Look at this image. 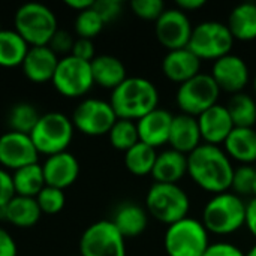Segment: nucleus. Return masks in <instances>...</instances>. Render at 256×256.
<instances>
[{
  "mask_svg": "<svg viewBox=\"0 0 256 256\" xmlns=\"http://www.w3.org/2000/svg\"><path fill=\"white\" fill-rule=\"evenodd\" d=\"M188 174L202 190L218 195L231 189L234 168L225 150L218 146L201 144L188 154Z\"/></svg>",
  "mask_w": 256,
  "mask_h": 256,
  "instance_id": "1",
  "label": "nucleus"
},
{
  "mask_svg": "<svg viewBox=\"0 0 256 256\" xmlns=\"http://www.w3.org/2000/svg\"><path fill=\"white\" fill-rule=\"evenodd\" d=\"M110 104L117 118L138 122L159 108V92L150 80L142 76H128L112 90Z\"/></svg>",
  "mask_w": 256,
  "mask_h": 256,
  "instance_id": "2",
  "label": "nucleus"
},
{
  "mask_svg": "<svg viewBox=\"0 0 256 256\" xmlns=\"http://www.w3.org/2000/svg\"><path fill=\"white\" fill-rule=\"evenodd\" d=\"M202 225L208 234L230 236L244 226L246 204L234 192L213 195L202 210Z\"/></svg>",
  "mask_w": 256,
  "mask_h": 256,
  "instance_id": "3",
  "label": "nucleus"
},
{
  "mask_svg": "<svg viewBox=\"0 0 256 256\" xmlns=\"http://www.w3.org/2000/svg\"><path fill=\"white\" fill-rule=\"evenodd\" d=\"M15 30L30 46H45L58 30L56 14L42 3H24L15 12Z\"/></svg>",
  "mask_w": 256,
  "mask_h": 256,
  "instance_id": "4",
  "label": "nucleus"
},
{
  "mask_svg": "<svg viewBox=\"0 0 256 256\" xmlns=\"http://www.w3.org/2000/svg\"><path fill=\"white\" fill-rule=\"evenodd\" d=\"M146 207L150 216L170 226L188 218L190 201L178 184L154 183L147 192Z\"/></svg>",
  "mask_w": 256,
  "mask_h": 256,
  "instance_id": "5",
  "label": "nucleus"
},
{
  "mask_svg": "<svg viewBox=\"0 0 256 256\" xmlns=\"http://www.w3.org/2000/svg\"><path fill=\"white\" fill-rule=\"evenodd\" d=\"M74 130V123L68 116L52 111L40 116L30 138L39 154L52 156L66 152L72 142Z\"/></svg>",
  "mask_w": 256,
  "mask_h": 256,
  "instance_id": "6",
  "label": "nucleus"
},
{
  "mask_svg": "<svg viewBox=\"0 0 256 256\" xmlns=\"http://www.w3.org/2000/svg\"><path fill=\"white\" fill-rule=\"evenodd\" d=\"M208 246V231L202 222L192 218L170 225L164 237V248L168 256H202Z\"/></svg>",
  "mask_w": 256,
  "mask_h": 256,
  "instance_id": "7",
  "label": "nucleus"
},
{
  "mask_svg": "<svg viewBox=\"0 0 256 256\" xmlns=\"http://www.w3.org/2000/svg\"><path fill=\"white\" fill-rule=\"evenodd\" d=\"M234 38L226 24L219 21H204L194 27L188 48L202 60H219L231 54Z\"/></svg>",
  "mask_w": 256,
  "mask_h": 256,
  "instance_id": "8",
  "label": "nucleus"
},
{
  "mask_svg": "<svg viewBox=\"0 0 256 256\" xmlns=\"http://www.w3.org/2000/svg\"><path fill=\"white\" fill-rule=\"evenodd\" d=\"M220 88L210 74L200 72L196 76L178 86L176 102L182 114L192 117L201 116L204 111L218 105Z\"/></svg>",
  "mask_w": 256,
  "mask_h": 256,
  "instance_id": "9",
  "label": "nucleus"
},
{
  "mask_svg": "<svg viewBox=\"0 0 256 256\" xmlns=\"http://www.w3.org/2000/svg\"><path fill=\"white\" fill-rule=\"evenodd\" d=\"M51 82L64 98L84 96L94 86L90 62L80 60L74 56L60 58Z\"/></svg>",
  "mask_w": 256,
  "mask_h": 256,
  "instance_id": "10",
  "label": "nucleus"
},
{
  "mask_svg": "<svg viewBox=\"0 0 256 256\" xmlns=\"http://www.w3.org/2000/svg\"><path fill=\"white\" fill-rule=\"evenodd\" d=\"M81 256H126L124 237L111 220L90 225L80 238Z\"/></svg>",
  "mask_w": 256,
  "mask_h": 256,
  "instance_id": "11",
  "label": "nucleus"
},
{
  "mask_svg": "<svg viewBox=\"0 0 256 256\" xmlns=\"http://www.w3.org/2000/svg\"><path fill=\"white\" fill-rule=\"evenodd\" d=\"M70 120L74 128L81 134L88 136H100L108 135L118 118L110 102L88 98L78 104Z\"/></svg>",
  "mask_w": 256,
  "mask_h": 256,
  "instance_id": "12",
  "label": "nucleus"
},
{
  "mask_svg": "<svg viewBox=\"0 0 256 256\" xmlns=\"http://www.w3.org/2000/svg\"><path fill=\"white\" fill-rule=\"evenodd\" d=\"M194 27L188 14L178 8H168L154 22V34L168 51L188 48Z\"/></svg>",
  "mask_w": 256,
  "mask_h": 256,
  "instance_id": "13",
  "label": "nucleus"
},
{
  "mask_svg": "<svg viewBox=\"0 0 256 256\" xmlns=\"http://www.w3.org/2000/svg\"><path fill=\"white\" fill-rule=\"evenodd\" d=\"M39 153L30 135L6 132L0 136V165L16 171L22 166L36 164Z\"/></svg>",
  "mask_w": 256,
  "mask_h": 256,
  "instance_id": "14",
  "label": "nucleus"
},
{
  "mask_svg": "<svg viewBox=\"0 0 256 256\" xmlns=\"http://www.w3.org/2000/svg\"><path fill=\"white\" fill-rule=\"evenodd\" d=\"M212 78L220 88L226 93H243L244 87L249 84L250 72L248 63L236 54H228L220 57L213 63Z\"/></svg>",
  "mask_w": 256,
  "mask_h": 256,
  "instance_id": "15",
  "label": "nucleus"
},
{
  "mask_svg": "<svg viewBox=\"0 0 256 256\" xmlns=\"http://www.w3.org/2000/svg\"><path fill=\"white\" fill-rule=\"evenodd\" d=\"M196 120H198L202 141L206 144L218 146V147L226 141V138L236 128L226 110V105H220V104L204 111L201 116L196 117Z\"/></svg>",
  "mask_w": 256,
  "mask_h": 256,
  "instance_id": "16",
  "label": "nucleus"
},
{
  "mask_svg": "<svg viewBox=\"0 0 256 256\" xmlns=\"http://www.w3.org/2000/svg\"><path fill=\"white\" fill-rule=\"evenodd\" d=\"M42 170H44L45 184L63 190L70 184H74L75 180L78 178L80 162L72 153L63 152L48 156L42 165Z\"/></svg>",
  "mask_w": 256,
  "mask_h": 256,
  "instance_id": "17",
  "label": "nucleus"
},
{
  "mask_svg": "<svg viewBox=\"0 0 256 256\" xmlns=\"http://www.w3.org/2000/svg\"><path fill=\"white\" fill-rule=\"evenodd\" d=\"M172 118L174 116L164 108H156L154 111L140 118L136 122L140 141L153 148L168 144Z\"/></svg>",
  "mask_w": 256,
  "mask_h": 256,
  "instance_id": "18",
  "label": "nucleus"
},
{
  "mask_svg": "<svg viewBox=\"0 0 256 256\" xmlns=\"http://www.w3.org/2000/svg\"><path fill=\"white\" fill-rule=\"evenodd\" d=\"M58 62V56L48 45L30 46L21 68L32 82H46L52 80Z\"/></svg>",
  "mask_w": 256,
  "mask_h": 256,
  "instance_id": "19",
  "label": "nucleus"
},
{
  "mask_svg": "<svg viewBox=\"0 0 256 256\" xmlns=\"http://www.w3.org/2000/svg\"><path fill=\"white\" fill-rule=\"evenodd\" d=\"M201 69V60L189 50H174L168 51L162 60V72L164 75L176 84H183L190 78L196 76Z\"/></svg>",
  "mask_w": 256,
  "mask_h": 256,
  "instance_id": "20",
  "label": "nucleus"
},
{
  "mask_svg": "<svg viewBox=\"0 0 256 256\" xmlns=\"http://www.w3.org/2000/svg\"><path fill=\"white\" fill-rule=\"evenodd\" d=\"M201 141L202 138H201L196 117L188 114L174 116L171 132H170V141H168L172 150L188 156L201 146Z\"/></svg>",
  "mask_w": 256,
  "mask_h": 256,
  "instance_id": "21",
  "label": "nucleus"
},
{
  "mask_svg": "<svg viewBox=\"0 0 256 256\" xmlns=\"http://www.w3.org/2000/svg\"><path fill=\"white\" fill-rule=\"evenodd\" d=\"M90 66L94 84L104 88L114 90L128 78L126 66L123 62L110 54L96 56L90 62Z\"/></svg>",
  "mask_w": 256,
  "mask_h": 256,
  "instance_id": "22",
  "label": "nucleus"
},
{
  "mask_svg": "<svg viewBox=\"0 0 256 256\" xmlns=\"http://www.w3.org/2000/svg\"><path fill=\"white\" fill-rule=\"evenodd\" d=\"M188 174V156L172 148L158 154L152 177L154 183L177 184Z\"/></svg>",
  "mask_w": 256,
  "mask_h": 256,
  "instance_id": "23",
  "label": "nucleus"
},
{
  "mask_svg": "<svg viewBox=\"0 0 256 256\" xmlns=\"http://www.w3.org/2000/svg\"><path fill=\"white\" fill-rule=\"evenodd\" d=\"M224 147L230 159L243 165L256 164V130L254 128H234Z\"/></svg>",
  "mask_w": 256,
  "mask_h": 256,
  "instance_id": "24",
  "label": "nucleus"
},
{
  "mask_svg": "<svg viewBox=\"0 0 256 256\" xmlns=\"http://www.w3.org/2000/svg\"><path fill=\"white\" fill-rule=\"evenodd\" d=\"M111 222L124 238H132L141 236L146 231L148 224V213L141 206L124 202L116 210Z\"/></svg>",
  "mask_w": 256,
  "mask_h": 256,
  "instance_id": "25",
  "label": "nucleus"
},
{
  "mask_svg": "<svg viewBox=\"0 0 256 256\" xmlns=\"http://www.w3.org/2000/svg\"><path fill=\"white\" fill-rule=\"evenodd\" d=\"M42 216L36 198L15 195L4 206V220L18 228L34 226Z\"/></svg>",
  "mask_w": 256,
  "mask_h": 256,
  "instance_id": "26",
  "label": "nucleus"
},
{
  "mask_svg": "<svg viewBox=\"0 0 256 256\" xmlns=\"http://www.w3.org/2000/svg\"><path fill=\"white\" fill-rule=\"evenodd\" d=\"M228 28L234 39L250 42L256 39V3L237 4L228 16Z\"/></svg>",
  "mask_w": 256,
  "mask_h": 256,
  "instance_id": "27",
  "label": "nucleus"
},
{
  "mask_svg": "<svg viewBox=\"0 0 256 256\" xmlns=\"http://www.w3.org/2000/svg\"><path fill=\"white\" fill-rule=\"evenodd\" d=\"M30 45L22 39L16 30H0V66L15 68L21 66Z\"/></svg>",
  "mask_w": 256,
  "mask_h": 256,
  "instance_id": "28",
  "label": "nucleus"
},
{
  "mask_svg": "<svg viewBox=\"0 0 256 256\" xmlns=\"http://www.w3.org/2000/svg\"><path fill=\"white\" fill-rule=\"evenodd\" d=\"M12 182H14L15 195L28 196V198H36L38 194L46 186L42 165H39L38 162L14 171Z\"/></svg>",
  "mask_w": 256,
  "mask_h": 256,
  "instance_id": "29",
  "label": "nucleus"
},
{
  "mask_svg": "<svg viewBox=\"0 0 256 256\" xmlns=\"http://www.w3.org/2000/svg\"><path fill=\"white\" fill-rule=\"evenodd\" d=\"M156 158H158L156 148L140 141L132 148L124 152V165L129 172L142 177L152 174Z\"/></svg>",
  "mask_w": 256,
  "mask_h": 256,
  "instance_id": "30",
  "label": "nucleus"
},
{
  "mask_svg": "<svg viewBox=\"0 0 256 256\" xmlns=\"http://www.w3.org/2000/svg\"><path fill=\"white\" fill-rule=\"evenodd\" d=\"M226 110L236 128H254L256 123V100L250 94H232Z\"/></svg>",
  "mask_w": 256,
  "mask_h": 256,
  "instance_id": "31",
  "label": "nucleus"
},
{
  "mask_svg": "<svg viewBox=\"0 0 256 256\" xmlns=\"http://www.w3.org/2000/svg\"><path fill=\"white\" fill-rule=\"evenodd\" d=\"M39 118L40 114L36 110V106H33L28 102H20L10 108L8 114V126L10 128L12 132L30 135Z\"/></svg>",
  "mask_w": 256,
  "mask_h": 256,
  "instance_id": "32",
  "label": "nucleus"
},
{
  "mask_svg": "<svg viewBox=\"0 0 256 256\" xmlns=\"http://www.w3.org/2000/svg\"><path fill=\"white\" fill-rule=\"evenodd\" d=\"M108 138H110V142L114 148H117L120 152H128L136 142H140L136 123L130 122V120L118 118L114 123V126L111 128Z\"/></svg>",
  "mask_w": 256,
  "mask_h": 256,
  "instance_id": "33",
  "label": "nucleus"
},
{
  "mask_svg": "<svg viewBox=\"0 0 256 256\" xmlns=\"http://www.w3.org/2000/svg\"><path fill=\"white\" fill-rule=\"evenodd\" d=\"M104 27L105 22L93 6L80 12L75 18V33L78 34V38L93 39L104 30Z\"/></svg>",
  "mask_w": 256,
  "mask_h": 256,
  "instance_id": "34",
  "label": "nucleus"
},
{
  "mask_svg": "<svg viewBox=\"0 0 256 256\" xmlns=\"http://www.w3.org/2000/svg\"><path fill=\"white\" fill-rule=\"evenodd\" d=\"M255 177L256 168L254 165H240L238 168H234L231 189L240 198L248 196V195H254Z\"/></svg>",
  "mask_w": 256,
  "mask_h": 256,
  "instance_id": "35",
  "label": "nucleus"
},
{
  "mask_svg": "<svg viewBox=\"0 0 256 256\" xmlns=\"http://www.w3.org/2000/svg\"><path fill=\"white\" fill-rule=\"evenodd\" d=\"M36 201H38V206H39L42 213H45V214H56V213L63 210L66 198H64V194H63L62 189L45 186L38 194Z\"/></svg>",
  "mask_w": 256,
  "mask_h": 256,
  "instance_id": "36",
  "label": "nucleus"
},
{
  "mask_svg": "<svg viewBox=\"0 0 256 256\" xmlns=\"http://www.w3.org/2000/svg\"><path fill=\"white\" fill-rule=\"evenodd\" d=\"M130 9L141 20L156 22L166 8L162 0H134L130 2Z\"/></svg>",
  "mask_w": 256,
  "mask_h": 256,
  "instance_id": "37",
  "label": "nucleus"
},
{
  "mask_svg": "<svg viewBox=\"0 0 256 256\" xmlns=\"http://www.w3.org/2000/svg\"><path fill=\"white\" fill-rule=\"evenodd\" d=\"M94 10L100 15L105 24L116 21L123 10V3L120 0H96L93 4Z\"/></svg>",
  "mask_w": 256,
  "mask_h": 256,
  "instance_id": "38",
  "label": "nucleus"
},
{
  "mask_svg": "<svg viewBox=\"0 0 256 256\" xmlns=\"http://www.w3.org/2000/svg\"><path fill=\"white\" fill-rule=\"evenodd\" d=\"M74 44H75V39L74 36L68 32V30H62L58 28L54 36L51 38L48 46L58 56V54H64L66 56H70L72 52V48H74Z\"/></svg>",
  "mask_w": 256,
  "mask_h": 256,
  "instance_id": "39",
  "label": "nucleus"
},
{
  "mask_svg": "<svg viewBox=\"0 0 256 256\" xmlns=\"http://www.w3.org/2000/svg\"><path fill=\"white\" fill-rule=\"evenodd\" d=\"M70 56H74V57H76L80 60H84V62H92L96 57L93 40L92 39H84V38L75 39Z\"/></svg>",
  "mask_w": 256,
  "mask_h": 256,
  "instance_id": "40",
  "label": "nucleus"
},
{
  "mask_svg": "<svg viewBox=\"0 0 256 256\" xmlns=\"http://www.w3.org/2000/svg\"><path fill=\"white\" fill-rule=\"evenodd\" d=\"M14 196H15V189H14L12 176L4 168H0V207H4Z\"/></svg>",
  "mask_w": 256,
  "mask_h": 256,
  "instance_id": "41",
  "label": "nucleus"
},
{
  "mask_svg": "<svg viewBox=\"0 0 256 256\" xmlns=\"http://www.w3.org/2000/svg\"><path fill=\"white\" fill-rule=\"evenodd\" d=\"M202 256H246V254L240 248H237L231 243L220 242V243L210 244Z\"/></svg>",
  "mask_w": 256,
  "mask_h": 256,
  "instance_id": "42",
  "label": "nucleus"
},
{
  "mask_svg": "<svg viewBox=\"0 0 256 256\" xmlns=\"http://www.w3.org/2000/svg\"><path fill=\"white\" fill-rule=\"evenodd\" d=\"M0 256H16L15 240L3 228H0Z\"/></svg>",
  "mask_w": 256,
  "mask_h": 256,
  "instance_id": "43",
  "label": "nucleus"
},
{
  "mask_svg": "<svg viewBox=\"0 0 256 256\" xmlns=\"http://www.w3.org/2000/svg\"><path fill=\"white\" fill-rule=\"evenodd\" d=\"M244 226L256 238V198L250 200L246 204V222H244Z\"/></svg>",
  "mask_w": 256,
  "mask_h": 256,
  "instance_id": "44",
  "label": "nucleus"
},
{
  "mask_svg": "<svg viewBox=\"0 0 256 256\" xmlns=\"http://www.w3.org/2000/svg\"><path fill=\"white\" fill-rule=\"evenodd\" d=\"M204 6H206V0H178L176 3V8H178L184 14L194 12V10H200Z\"/></svg>",
  "mask_w": 256,
  "mask_h": 256,
  "instance_id": "45",
  "label": "nucleus"
},
{
  "mask_svg": "<svg viewBox=\"0 0 256 256\" xmlns=\"http://www.w3.org/2000/svg\"><path fill=\"white\" fill-rule=\"evenodd\" d=\"M93 3H94L93 0H66V2H64V4H66L68 8L76 10L78 14L82 12V10H86V9H88V8H92Z\"/></svg>",
  "mask_w": 256,
  "mask_h": 256,
  "instance_id": "46",
  "label": "nucleus"
},
{
  "mask_svg": "<svg viewBox=\"0 0 256 256\" xmlns=\"http://www.w3.org/2000/svg\"><path fill=\"white\" fill-rule=\"evenodd\" d=\"M246 256H256V244L255 246H252V249L246 254Z\"/></svg>",
  "mask_w": 256,
  "mask_h": 256,
  "instance_id": "47",
  "label": "nucleus"
},
{
  "mask_svg": "<svg viewBox=\"0 0 256 256\" xmlns=\"http://www.w3.org/2000/svg\"><path fill=\"white\" fill-rule=\"evenodd\" d=\"M254 92H255V94H256V76L254 78Z\"/></svg>",
  "mask_w": 256,
  "mask_h": 256,
  "instance_id": "48",
  "label": "nucleus"
},
{
  "mask_svg": "<svg viewBox=\"0 0 256 256\" xmlns=\"http://www.w3.org/2000/svg\"><path fill=\"white\" fill-rule=\"evenodd\" d=\"M254 195H255V198H256V177H255V188H254Z\"/></svg>",
  "mask_w": 256,
  "mask_h": 256,
  "instance_id": "49",
  "label": "nucleus"
}]
</instances>
